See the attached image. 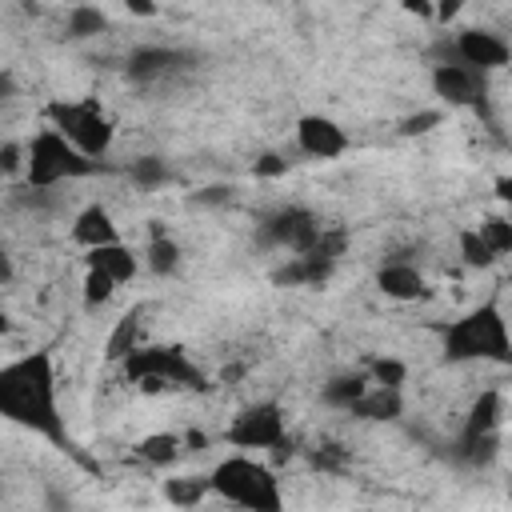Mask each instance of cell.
I'll return each instance as SVG.
<instances>
[{
	"label": "cell",
	"mask_w": 512,
	"mask_h": 512,
	"mask_svg": "<svg viewBox=\"0 0 512 512\" xmlns=\"http://www.w3.org/2000/svg\"><path fill=\"white\" fill-rule=\"evenodd\" d=\"M0 416L56 448H72L64 412H60L56 356L48 348H32L0 364Z\"/></svg>",
	"instance_id": "1"
},
{
	"label": "cell",
	"mask_w": 512,
	"mask_h": 512,
	"mask_svg": "<svg viewBox=\"0 0 512 512\" xmlns=\"http://www.w3.org/2000/svg\"><path fill=\"white\" fill-rule=\"evenodd\" d=\"M448 364H512V324L496 300H480L440 328Z\"/></svg>",
	"instance_id": "2"
},
{
	"label": "cell",
	"mask_w": 512,
	"mask_h": 512,
	"mask_svg": "<svg viewBox=\"0 0 512 512\" xmlns=\"http://www.w3.org/2000/svg\"><path fill=\"white\" fill-rule=\"evenodd\" d=\"M212 496L240 512H284V484L280 476L252 452H232L224 456L212 472Z\"/></svg>",
	"instance_id": "3"
},
{
	"label": "cell",
	"mask_w": 512,
	"mask_h": 512,
	"mask_svg": "<svg viewBox=\"0 0 512 512\" xmlns=\"http://www.w3.org/2000/svg\"><path fill=\"white\" fill-rule=\"evenodd\" d=\"M48 124H52L76 152H84L92 164H100V160L108 156L112 136H116L112 116H108L104 104L92 100V96H80V100H52V104H48Z\"/></svg>",
	"instance_id": "4"
},
{
	"label": "cell",
	"mask_w": 512,
	"mask_h": 512,
	"mask_svg": "<svg viewBox=\"0 0 512 512\" xmlns=\"http://www.w3.org/2000/svg\"><path fill=\"white\" fill-rule=\"evenodd\" d=\"M96 172V164L76 152L52 124H44L28 144H24V184L28 188H56L64 180H80Z\"/></svg>",
	"instance_id": "5"
},
{
	"label": "cell",
	"mask_w": 512,
	"mask_h": 512,
	"mask_svg": "<svg viewBox=\"0 0 512 512\" xmlns=\"http://www.w3.org/2000/svg\"><path fill=\"white\" fill-rule=\"evenodd\" d=\"M124 372L144 388V392H172V388H204L200 368L184 356V348L164 344V348H128Z\"/></svg>",
	"instance_id": "6"
},
{
	"label": "cell",
	"mask_w": 512,
	"mask_h": 512,
	"mask_svg": "<svg viewBox=\"0 0 512 512\" xmlns=\"http://www.w3.org/2000/svg\"><path fill=\"white\" fill-rule=\"evenodd\" d=\"M500 428H504V396L488 388L476 396V404L464 416V428L456 436V456L472 468L492 464L500 456Z\"/></svg>",
	"instance_id": "7"
},
{
	"label": "cell",
	"mask_w": 512,
	"mask_h": 512,
	"mask_svg": "<svg viewBox=\"0 0 512 512\" xmlns=\"http://www.w3.org/2000/svg\"><path fill=\"white\" fill-rule=\"evenodd\" d=\"M224 444H232L236 452H284L288 444V420L284 408L276 400H256L248 408H240L232 416V424L224 428Z\"/></svg>",
	"instance_id": "8"
},
{
	"label": "cell",
	"mask_w": 512,
	"mask_h": 512,
	"mask_svg": "<svg viewBox=\"0 0 512 512\" xmlns=\"http://www.w3.org/2000/svg\"><path fill=\"white\" fill-rule=\"evenodd\" d=\"M324 232L328 228L320 224V216L304 204H280L260 220V244H268L276 252H288V256L312 252Z\"/></svg>",
	"instance_id": "9"
},
{
	"label": "cell",
	"mask_w": 512,
	"mask_h": 512,
	"mask_svg": "<svg viewBox=\"0 0 512 512\" xmlns=\"http://www.w3.org/2000/svg\"><path fill=\"white\" fill-rule=\"evenodd\" d=\"M432 92L452 104V108H472V112H488V76L456 64V60H436L432 64Z\"/></svg>",
	"instance_id": "10"
},
{
	"label": "cell",
	"mask_w": 512,
	"mask_h": 512,
	"mask_svg": "<svg viewBox=\"0 0 512 512\" xmlns=\"http://www.w3.org/2000/svg\"><path fill=\"white\" fill-rule=\"evenodd\" d=\"M444 60H456V64H468V68L492 76L496 68H504L512 60V44L492 28H464V32L452 36Z\"/></svg>",
	"instance_id": "11"
},
{
	"label": "cell",
	"mask_w": 512,
	"mask_h": 512,
	"mask_svg": "<svg viewBox=\"0 0 512 512\" xmlns=\"http://www.w3.org/2000/svg\"><path fill=\"white\" fill-rule=\"evenodd\" d=\"M508 252H512V220L508 216H488L460 232V260L468 268H492Z\"/></svg>",
	"instance_id": "12"
},
{
	"label": "cell",
	"mask_w": 512,
	"mask_h": 512,
	"mask_svg": "<svg viewBox=\"0 0 512 512\" xmlns=\"http://www.w3.org/2000/svg\"><path fill=\"white\" fill-rule=\"evenodd\" d=\"M296 148L312 160H340L352 148V136L344 132V124H336L324 112H304L296 120Z\"/></svg>",
	"instance_id": "13"
},
{
	"label": "cell",
	"mask_w": 512,
	"mask_h": 512,
	"mask_svg": "<svg viewBox=\"0 0 512 512\" xmlns=\"http://www.w3.org/2000/svg\"><path fill=\"white\" fill-rule=\"evenodd\" d=\"M188 64H192V56H188L184 48L148 44V48H136V52L128 56L124 72H128V80H136V84H160V80H168V76L188 72Z\"/></svg>",
	"instance_id": "14"
},
{
	"label": "cell",
	"mask_w": 512,
	"mask_h": 512,
	"mask_svg": "<svg viewBox=\"0 0 512 512\" xmlns=\"http://www.w3.org/2000/svg\"><path fill=\"white\" fill-rule=\"evenodd\" d=\"M72 240L84 248V252H96V248H108V244H120V228L112 220V212L104 204H88L76 212L72 220Z\"/></svg>",
	"instance_id": "15"
},
{
	"label": "cell",
	"mask_w": 512,
	"mask_h": 512,
	"mask_svg": "<svg viewBox=\"0 0 512 512\" xmlns=\"http://www.w3.org/2000/svg\"><path fill=\"white\" fill-rule=\"evenodd\" d=\"M376 288L388 296V300H420L428 292V280L420 272L416 260H384L380 272H376Z\"/></svg>",
	"instance_id": "16"
},
{
	"label": "cell",
	"mask_w": 512,
	"mask_h": 512,
	"mask_svg": "<svg viewBox=\"0 0 512 512\" xmlns=\"http://www.w3.org/2000/svg\"><path fill=\"white\" fill-rule=\"evenodd\" d=\"M84 268H92V272H104L108 280H116V284H128V280H136V272L144 268V260L120 240V244H108V248H96V252H84Z\"/></svg>",
	"instance_id": "17"
},
{
	"label": "cell",
	"mask_w": 512,
	"mask_h": 512,
	"mask_svg": "<svg viewBox=\"0 0 512 512\" xmlns=\"http://www.w3.org/2000/svg\"><path fill=\"white\" fill-rule=\"evenodd\" d=\"M348 412L360 416V420H396L404 412V388H380V384H372Z\"/></svg>",
	"instance_id": "18"
},
{
	"label": "cell",
	"mask_w": 512,
	"mask_h": 512,
	"mask_svg": "<svg viewBox=\"0 0 512 512\" xmlns=\"http://www.w3.org/2000/svg\"><path fill=\"white\" fill-rule=\"evenodd\" d=\"M140 260H144V268H148L152 276H172V272L180 268V244H176L168 232H152V240L144 244Z\"/></svg>",
	"instance_id": "19"
},
{
	"label": "cell",
	"mask_w": 512,
	"mask_h": 512,
	"mask_svg": "<svg viewBox=\"0 0 512 512\" xmlns=\"http://www.w3.org/2000/svg\"><path fill=\"white\" fill-rule=\"evenodd\" d=\"M204 496H212V480L208 476H168L164 480V500L176 508H192Z\"/></svg>",
	"instance_id": "20"
},
{
	"label": "cell",
	"mask_w": 512,
	"mask_h": 512,
	"mask_svg": "<svg viewBox=\"0 0 512 512\" xmlns=\"http://www.w3.org/2000/svg\"><path fill=\"white\" fill-rule=\"evenodd\" d=\"M136 456L164 468V464H176V460L184 456V440L172 436V432H152V436H144V440L136 444Z\"/></svg>",
	"instance_id": "21"
},
{
	"label": "cell",
	"mask_w": 512,
	"mask_h": 512,
	"mask_svg": "<svg viewBox=\"0 0 512 512\" xmlns=\"http://www.w3.org/2000/svg\"><path fill=\"white\" fill-rule=\"evenodd\" d=\"M364 372H368L372 384H380V388H404V376H408V368H404L400 360H392V356H376Z\"/></svg>",
	"instance_id": "22"
},
{
	"label": "cell",
	"mask_w": 512,
	"mask_h": 512,
	"mask_svg": "<svg viewBox=\"0 0 512 512\" xmlns=\"http://www.w3.org/2000/svg\"><path fill=\"white\" fill-rule=\"evenodd\" d=\"M108 28V16L100 8H72L68 12V36H96Z\"/></svg>",
	"instance_id": "23"
},
{
	"label": "cell",
	"mask_w": 512,
	"mask_h": 512,
	"mask_svg": "<svg viewBox=\"0 0 512 512\" xmlns=\"http://www.w3.org/2000/svg\"><path fill=\"white\" fill-rule=\"evenodd\" d=\"M116 280H108L104 272H92V268H84V304L88 308H96V304H108L112 296H116Z\"/></svg>",
	"instance_id": "24"
},
{
	"label": "cell",
	"mask_w": 512,
	"mask_h": 512,
	"mask_svg": "<svg viewBox=\"0 0 512 512\" xmlns=\"http://www.w3.org/2000/svg\"><path fill=\"white\" fill-rule=\"evenodd\" d=\"M132 176H136L140 184H160V180L168 176V168H164V160H156V156H140V160L132 164Z\"/></svg>",
	"instance_id": "25"
},
{
	"label": "cell",
	"mask_w": 512,
	"mask_h": 512,
	"mask_svg": "<svg viewBox=\"0 0 512 512\" xmlns=\"http://www.w3.org/2000/svg\"><path fill=\"white\" fill-rule=\"evenodd\" d=\"M496 200H500L504 208H512V172L496 176Z\"/></svg>",
	"instance_id": "26"
},
{
	"label": "cell",
	"mask_w": 512,
	"mask_h": 512,
	"mask_svg": "<svg viewBox=\"0 0 512 512\" xmlns=\"http://www.w3.org/2000/svg\"><path fill=\"white\" fill-rule=\"evenodd\" d=\"M48 512H76V504L68 496H60V492H48Z\"/></svg>",
	"instance_id": "27"
},
{
	"label": "cell",
	"mask_w": 512,
	"mask_h": 512,
	"mask_svg": "<svg viewBox=\"0 0 512 512\" xmlns=\"http://www.w3.org/2000/svg\"><path fill=\"white\" fill-rule=\"evenodd\" d=\"M284 168H288V164H284L280 156H264V160L256 164V172H268V176H276V172H284Z\"/></svg>",
	"instance_id": "28"
}]
</instances>
